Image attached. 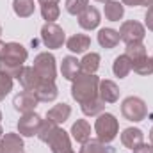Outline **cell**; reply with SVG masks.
<instances>
[{"label": "cell", "mask_w": 153, "mask_h": 153, "mask_svg": "<svg viewBox=\"0 0 153 153\" xmlns=\"http://www.w3.org/2000/svg\"><path fill=\"white\" fill-rule=\"evenodd\" d=\"M27 57H29V52H27V48L23 45L14 43V41L5 43V52H4V55L0 59V71L7 73L9 76L18 78Z\"/></svg>", "instance_id": "cell-1"}, {"label": "cell", "mask_w": 153, "mask_h": 153, "mask_svg": "<svg viewBox=\"0 0 153 153\" xmlns=\"http://www.w3.org/2000/svg\"><path fill=\"white\" fill-rule=\"evenodd\" d=\"M98 85H100V78L96 75H85L80 73L73 80L71 85V96L76 103H85L91 102L94 98H98Z\"/></svg>", "instance_id": "cell-2"}, {"label": "cell", "mask_w": 153, "mask_h": 153, "mask_svg": "<svg viewBox=\"0 0 153 153\" xmlns=\"http://www.w3.org/2000/svg\"><path fill=\"white\" fill-rule=\"evenodd\" d=\"M94 132L98 141H102L103 144H109L119 134V121L111 112H102L94 121Z\"/></svg>", "instance_id": "cell-3"}, {"label": "cell", "mask_w": 153, "mask_h": 153, "mask_svg": "<svg viewBox=\"0 0 153 153\" xmlns=\"http://www.w3.org/2000/svg\"><path fill=\"white\" fill-rule=\"evenodd\" d=\"M121 114L125 119H128L132 123H139V121L146 119V116H148L146 102L139 96H128L121 103Z\"/></svg>", "instance_id": "cell-4"}, {"label": "cell", "mask_w": 153, "mask_h": 153, "mask_svg": "<svg viewBox=\"0 0 153 153\" xmlns=\"http://www.w3.org/2000/svg\"><path fill=\"white\" fill-rule=\"evenodd\" d=\"M34 71L38 73L39 80H46V82H55L57 75V66H55V57L50 52H41L34 59Z\"/></svg>", "instance_id": "cell-5"}, {"label": "cell", "mask_w": 153, "mask_h": 153, "mask_svg": "<svg viewBox=\"0 0 153 153\" xmlns=\"http://www.w3.org/2000/svg\"><path fill=\"white\" fill-rule=\"evenodd\" d=\"M117 32H119V38L123 43L134 45V43H143V39L146 36V27L135 20H128V22L121 23Z\"/></svg>", "instance_id": "cell-6"}, {"label": "cell", "mask_w": 153, "mask_h": 153, "mask_svg": "<svg viewBox=\"0 0 153 153\" xmlns=\"http://www.w3.org/2000/svg\"><path fill=\"white\" fill-rule=\"evenodd\" d=\"M41 41L46 48L57 50L66 43V34L62 27H59L57 23H45L41 29Z\"/></svg>", "instance_id": "cell-7"}, {"label": "cell", "mask_w": 153, "mask_h": 153, "mask_svg": "<svg viewBox=\"0 0 153 153\" xmlns=\"http://www.w3.org/2000/svg\"><path fill=\"white\" fill-rule=\"evenodd\" d=\"M43 121L45 119H41V116L38 112H27V114H23L20 117V121H18V134L22 137H34V135H38Z\"/></svg>", "instance_id": "cell-8"}, {"label": "cell", "mask_w": 153, "mask_h": 153, "mask_svg": "<svg viewBox=\"0 0 153 153\" xmlns=\"http://www.w3.org/2000/svg\"><path fill=\"white\" fill-rule=\"evenodd\" d=\"M46 144L50 146L52 153H73L70 134H68L66 130H62L61 126H59V130L50 137V141H48Z\"/></svg>", "instance_id": "cell-9"}, {"label": "cell", "mask_w": 153, "mask_h": 153, "mask_svg": "<svg viewBox=\"0 0 153 153\" xmlns=\"http://www.w3.org/2000/svg\"><path fill=\"white\" fill-rule=\"evenodd\" d=\"M39 100L36 98V94L32 91H22L14 96L13 100V105L18 112L22 114H27V112H34V109L38 107Z\"/></svg>", "instance_id": "cell-10"}, {"label": "cell", "mask_w": 153, "mask_h": 153, "mask_svg": "<svg viewBox=\"0 0 153 153\" xmlns=\"http://www.w3.org/2000/svg\"><path fill=\"white\" fill-rule=\"evenodd\" d=\"M102 22V14L96 7H87L84 13L78 14V25L84 29V30H94Z\"/></svg>", "instance_id": "cell-11"}, {"label": "cell", "mask_w": 153, "mask_h": 153, "mask_svg": "<svg viewBox=\"0 0 153 153\" xmlns=\"http://www.w3.org/2000/svg\"><path fill=\"white\" fill-rule=\"evenodd\" d=\"M98 96L105 102V103H116L119 100V87L114 80H100V85H98Z\"/></svg>", "instance_id": "cell-12"}, {"label": "cell", "mask_w": 153, "mask_h": 153, "mask_svg": "<svg viewBox=\"0 0 153 153\" xmlns=\"http://www.w3.org/2000/svg\"><path fill=\"white\" fill-rule=\"evenodd\" d=\"M0 148L2 153H23V139L20 134L7 132L0 139Z\"/></svg>", "instance_id": "cell-13"}, {"label": "cell", "mask_w": 153, "mask_h": 153, "mask_svg": "<svg viewBox=\"0 0 153 153\" xmlns=\"http://www.w3.org/2000/svg\"><path fill=\"white\" fill-rule=\"evenodd\" d=\"M121 143H123L125 148L134 150V148H137L139 144L144 143V132L141 128H135V126L125 128L123 134H121Z\"/></svg>", "instance_id": "cell-14"}, {"label": "cell", "mask_w": 153, "mask_h": 153, "mask_svg": "<svg viewBox=\"0 0 153 153\" xmlns=\"http://www.w3.org/2000/svg\"><path fill=\"white\" fill-rule=\"evenodd\" d=\"M32 93L36 94V98H38L39 102H45V103L53 102V100L57 98V94H59L55 82H46V80H41L38 84V87H36Z\"/></svg>", "instance_id": "cell-15"}, {"label": "cell", "mask_w": 153, "mask_h": 153, "mask_svg": "<svg viewBox=\"0 0 153 153\" xmlns=\"http://www.w3.org/2000/svg\"><path fill=\"white\" fill-rule=\"evenodd\" d=\"M70 116H71V107L62 102V103L53 105V107L46 112V119L52 121V123H55V125H62V123H66V121L70 119Z\"/></svg>", "instance_id": "cell-16"}, {"label": "cell", "mask_w": 153, "mask_h": 153, "mask_svg": "<svg viewBox=\"0 0 153 153\" xmlns=\"http://www.w3.org/2000/svg\"><path fill=\"white\" fill-rule=\"evenodd\" d=\"M61 73L66 80L73 82L76 76L80 75V61L73 55H66L61 62Z\"/></svg>", "instance_id": "cell-17"}, {"label": "cell", "mask_w": 153, "mask_h": 153, "mask_svg": "<svg viewBox=\"0 0 153 153\" xmlns=\"http://www.w3.org/2000/svg\"><path fill=\"white\" fill-rule=\"evenodd\" d=\"M71 137L75 139L76 143L84 144L91 139V125L87 123V119H76L75 123L71 125Z\"/></svg>", "instance_id": "cell-18"}, {"label": "cell", "mask_w": 153, "mask_h": 153, "mask_svg": "<svg viewBox=\"0 0 153 153\" xmlns=\"http://www.w3.org/2000/svg\"><path fill=\"white\" fill-rule=\"evenodd\" d=\"M18 80H20V84H22V87L25 91H34L38 87V84L41 82L32 66H23L20 75H18Z\"/></svg>", "instance_id": "cell-19"}, {"label": "cell", "mask_w": 153, "mask_h": 153, "mask_svg": "<svg viewBox=\"0 0 153 153\" xmlns=\"http://www.w3.org/2000/svg\"><path fill=\"white\" fill-rule=\"evenodd\" d=\"M66 46L73 53H84L91 46V38L87 34H73L71 38L66 41Z\"/></svg>", "instance_id": "cell-20"}, {"label": "cell", "mask_w": 153, "mask_h": 153, "mask_svg": "<svg viewBox=\"0 0 153 153\" xmlns=\"http://www.w3.org/2000/svg\"><path fill=\"white\" fill-rule=\"evenodd\" d=\"M119 41H121L119 32L114 30V29L105 27V29H100V30H98V43H100V46H102V48L111 50V48H114Z\"/></svg>", "instance_id": "cell-21"}, {"label": "cell", "mask_w": 153, "mask_h": 153, "mask_svg": "<svg viewBox=\"0 0 153 153\" xmlns=\"http://www.w3.org/2000/svg\"><path fill=\"white\" fill-rule=\"evenodd\" d=\"M100 53L96 52H91V53H85L80 61V73H85V75H94L100 68Z\"/></svg>", "instance_id": "cell-22"}, {"label": "cell", "mask_w": 153, "mask_h": 153, "mask_svg": "<svg viewBox=\"0 0 153 153\" xmlns=\"http://www.w3.org/2000/svg\"><path fill=\"white\" fill-rule=\"evenodd\" d=\"M103 13L109 22H119L125 16V5L119 0H109L103 7Z\"/></svg>", "instance_id": "cell-23"}, {"label": "cell", "mask_w": 153, "mask_h": 153, "mask_svg": "<svg viewBox=\"0 0 153 153\" xmlns=\"http://www.w3.org/2000/svg\"><path fill=\"white\" fill-rule=\"evenodd\" d=\"M132 71V61L123 53V55H117L112 62V73L117 78H125L128 76V73Z\"/></svg>", "instance_id": "cell-24"}, {"label": "cell", "mask_w": 153, "mask_h": 153, "mask_svg": "<svg viewBox=\"0 0 153 153\" xmlns=\"http://www.w3.org/2000/svg\"><path fill=\"white\" fill-rule=\"evenodd\" d=\"M34 0H13V11L18 18H30L34 14Z\"/></svg>", "instance_id": "cell-25"}, {"label": "cell", "mask_w": 153, "mask_h": 153, "mask_svg": "<svg viewBox=\"0 0 153 153\" xmlns=\"http://www.w3.org/2000/svg\"><path fill=\"white\" fill-rule=\"evenodd\" d=\"M132 70L137 73V75L141 76H148L153 73V61L152 57H143V59H137V61H134L132 62Z\"/></svg>", "instance_id": "cell-26"}, {"label": "cell", "mask_w": 153, "mask_h": 153, "mask_svg": "<svg viewBox=\"0 0 153 153\" xmlns=\"http://www.w3.org/2000/svg\"><path fill=\"white\" fill-rule=\"evenodd\" d=\"M80 107H82V112L85 116H100L103 112V109H105V102L98 96V98H94V100H91V102L82 103Z\"/></svg>", "instance_id": "cell-27"}, {"label": "cell", "mask_w": 153, "mask_h": 153, "mask_svg": "<svg viewBox=\"0 0 153 153\" xmlns=\"http://www.w3.org/2000/svg\"><path fill=\"white\" fill-rule=\"evenodd\" d=\"M125 55L134 62V61H137V59L146 57V55H148V52H146V46H144L143 43H134V45H126Z\"/></svg>", "instance_id": "cell-28"}, {"label": "cell", "mask_w": 153, "mask_h": 153, "mask_svg": "<svg viewBox=\"0 0 153 153\" xmlns=\"http://www.w3.org/2000/svg\"><path fill=\"white\" fill-rule=\"evenodd\" d=\"M57 130H59V125H55V123H52V121L45 119V121H43V125H41V128H39V132H38L39 141L48 143V141H50V137H52Z\"/></svg>", "instance_id": "cell-29"}, {"label": "cell", "mask_w": 153, "mask_h": 153, "mask_svg": "<svg viewBox=\"0 0 153 153\" xmlns=\"http://www.w3.org/2000/svg\"><path fill=\"white\" fill-rule=\"evenodd\" d=\"M61 14V9L57 4H50V5H41V16L43 20H46V23H53Z\"/></svg>", "instance_id": "cell-30"}, {"label": "cell", "mask_w": 153, "mask_h": 153, "mask_svg": "<svg viewBox=\"0 0 153 153\" xmlns=\"http://www.w3.org/2000/svg\"><path fill=\"white\" fill-rule=\"evenodd\" d=\"M66 11L73 16H78L80 13H84L89 7V0H66Z\"/></svg>", "instance_id": "cell-31"}, {"label": "cell", "mask_w": 153, "mask_h": 153, "mask_svg": "<svg viewBox=\"0 0 153 153\" xmlns=\"http://www.w3.org/2000/svg\"><path fill=\"white\" fill-rule=\"evenodd\" d=\"M80 153H105V144H103L102 141H98V139H96V141L89 139L87 143L82 144Z\"/></svg>", "instance_id": "cell-32"}, {"label": "cell", "mask_w": 153, "mask_h": 153, "mask_svg": "<svg viewBox=\"0 0 153 153\" xmlns=\"http://www.w3.org/2000/svg\"><path fill=\"white\" fill-rule=\"evenodd\" d=\"M13 91V76L0 71V102Z\"/></svg>", "instance_id": "cell-33"}, {"label": "cell", "mask_w": 153, "mask_h": 153, "mask_svg": "<svg viewBox=\"0 0 153 153\" xmlns=\"http://www.w3.org/2000/svg\"><path fill=\"white\" fill-rule=\"evenodd\" d=\"M144 23H146L148 30H152V32H153V5H150V7H148V11H146V16H144Z\"/></svg>", "instance_id": "cell-34"}, {"label": "cell", "mask_w": 153, "mask_h": 153, "mask_svg": "<svg viewBox=\"0 0 153 153\" xmlns=\"http://www.w3.org/2000/svg\"><path fill=\"white\" fill-rule=\"evenodd\" d=\"M132 152H134V153H153V144L143 143V144H139L137 148H134Z\"/></svg>", "instance_id": "cell-35"}, {"label": "cell", "mask_w": 153, "mask_h": 153, "mask_svg": "<svg viewBox=\"0 0 153 153\" xmlns=\"http://www.w3.org/2000/svg\"><path fill=\"white\" fill-rule=\"evenodd\" d=\"M123 5H130V7H139L143 5V0H121Z\"/></svg>", "instance_id": "cell-36"}, {"label": "cell", "mask_w": 153, "mask_h": 153, "mask_svg": "<svg viewBox=\"0 0 153 153\" xmlns=\"http://www.w3.org/2000/svg\"><path fill=\"white\" fill-rule=\"evenodd\" d=\"M41 5H50V4H59V0H38Z\"/></svg>", "instance_id": "cell-37"}, {"label": "cell", "mask_w": 153, "mask_h": 153, "mask_svg": "<svg viewBox=\"0 0 153 153\" xmlns=\"http://www.w3.org/2000/svg\"><path fill=\"white\" fill-rule=\"evenodd\" d=\"M4 52H5V43H4V41H0V59H2Z\"/></svg>", "instance_id": "cell-38"}, {"label": "cell", "mask_w": 153, "mask_h": 153, "mask_svg": "<svg viewBox=\"0 0 153 153\" xmlns=\"http://www.w3.org/2000/svg\"><path fill=\"white\" fill-rule=\"evenodd\" d=\"M143 5L150 7V5H153V0H143Z\"/></svg>", "instance_id": "cell-39"}, {"label": "cell", "mask_w": 153, "mask_h": 153, "mask_svg": "<svg viewBox=\"0 0 153 153\" xmlns=\"http://www.w3.org/2000/svg\"><path fill=\"white\" fill-rule=\"evenodd\" d=\"M150 144H153V128L150 130Z\"/></svg>", "instance_id": "cell-40"}, {"label": "cell", "mask_w": 153, "mask_h": 153, "mask_svg": "<svg viewBox=\"0 0 153 153\" xmlns=\"http://www.w3.org/2000/svg\"><path fill=\"white\" fill-rule=\"evenodd\" d=\"M2 137H4V128L0 126V139H2Z\"/></svg>", "instance_id": "cell-41"}, {"label": "cell", "mask_w": 153, "mask_h": 153, "mask_svg": "<svg viewBox=\"0 0 153 153\" xmlns=\"http://www.w3.org/2000/svg\"><path fill=\"white\" fill-rule=\"evenodd\" d=\"M96 2H103V4H107V2H109V0H96Z\"/></svg>", "instance_id": "cell-42"}, {"label": "cell", "mask_w": 153, "mask_h": 153, "mask_svg": "<svg viewBox=\"0 0 153 153\" xmlns=\"http://www.w3.org/2000/svg\"><path fill=\"white\" fill-rule=\"evenodd\" d=\"M0 123H2V112H0ZM0 126H2V125H0Z\"/></svg>", "instance_id": "cell-43"}, {"label": "cell", "mask_w": 153, "mask_h": 153, "mask_svg": "<svg viewBox=\"0 0 153 153\" xmlns=\"http://www.w3.org/2000/svg\"><path fill=\"white\" fill-rule=\"evenodd\" d=\"M0 36H2V25H0Z\"/></svg>", "instance_id": "cell-44"}, {"label": "cell", "mask_w": 153, "mask_h": 153, "mask_svg": "<svg viewBox=\"0 0 153 153\" xmlns=\"http://www.w3.org/2000/svg\"><path fill=\"white\" fill-rule=\"evenodd\" d=\"M0 153H2V148H0Z\"/></svg>", "instance_id": "cell-45"}, {"label": "cell", "mask_w": 153, "mask_h": 153, "mask_svg": "<svg viewBox=\"0 0 153 153\" xmlns=\"http://www.w3.org/2000/svg\"><path fill=\"white\" fill-rule=\"evenodd\" d=\"M152 61H153V57H152Z\"/></svg>", "instance_id": "cell-46"}]
</instances>
